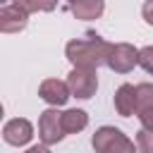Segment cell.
<instances>
[{
	"label": "cell",
	"instance_id": "6da1fadb",
	"mask_svg": "<svg viewBox=\"0 0 153 153\" xmlns=\"http://www.w3.org/2000/svg\"><path fill=\"white\" fill-rule=\"evenodd\" d=\"M112 53V45L98 36L91 38H76L67 43V60L74 65V69H88L96 72L100 65H108Z\"/></svg>",
	"mask_w": 153,
	"mask_h": 153
},
{
	"label": "cell",
	"instance_id": "7a4b0ae2",
	"mask_svg": "<svg viewBox=\"0 0 153 153\" xmlns=\"http://www.w3.org/2000/svg\"><path fill=\"white\" fill-rule=\"evenodd\" d=\"M96 153H134V143L115 127H100L93 134Z\"/></svg>",
	"mask_w": 153,
	"mask_h": 153
},
{
	"label": "cell",
	"instance_id": "3957f363",
	"mask_svg": "<svg viewBox=\"0 0 153 153\" xmlns=\"http://www.w3.org/2000/svg\"><path fill=\"white\" fill-rule=\"evenodd\" d=\"M38 136H41L43 146H53V143L62 141V136H65L62 112H57V110H45V112H41V120H38Z\"/></svg>",
	"mask_w": 153,
	"mask_h": 153
},
{
	"label": "cell",
	"instance_id": "277c9868",
	"mask_svg": "<svg viewBox=\"0 0 153 153\" xmlns=\"http://www.w3.org/2000/svg\"><path fill=\"white\" fill-rule=\"evenodd\" d=\"M67 86H69V93L76 96V98H91L98 88V79H96V72H88V69H72L69 76H67Z\"/></svg>",
	"mask_w": 153,
	"mask_h": 153
},
{
	"label": "cell",
	"instance_id": "5b68a950",
	"mask_svg": "<svg viewBox=\"0 0 153 153\" xmlns=\"http://www.w3.org/2000/svg\"><path fill=\"white\" fill-rule=\"evenodd\" d=\"M134 65H139V50L129 43H117L112 45V53H110V60H108V67L112 72H129Z\"/></svg>",
	"mask_w": 153,
	"mask_h": 153
},
{
	"label": "cell",
	"instance_id": "8992f818",
	"mask_svg": "<svg viewBox=\"0 0 153 153\" xmlns=\"http://www.w3.org/2000/svg\"><path fill=\"white\" fill-rule=\"evenodd\" d=\"M31 136H33V127H31L29 120L17 117V120H10V122L2 127V139H5L10 146H24V143L31 141Z\"/></svg>",
	"mask_w": 153,
	"mask_h": 153
},
{
	"label": "cell",
	"instance_id": "52a82bcc",
	"mask_svg": "<svg viewBox=\"0 0 153 153\" xmlns=\"http://www.w3.org/2000/svg\"><path fill=\"white\" fill-rule=\"evenodd\" d=\"M26 19H29V12L22 10L17 2L5 5V7L0 10V31H2V33L22 31V29L26 26Z\"/></svg>",
	"mask_w": 153,
	"mask_h": 153
},
{
	"label": "cell",
	"instance_id": "ba28073f",
	"mask_svg": "<svg viewBox=\"0 0 153 153\" xmlns=\"http://www.w3.org/2000/svg\"><path fill=\"white\" fill-rule=\"evenodd\" d=\"M41 98L50 105H65L67 98H69V86L65 81H57V79H45L38 88Z\"/></svg>",
	"mask_w": 153,
	"mask_h": 153
},
{
	"label": "cell",
	"instance_id": "9c48e42d",
	"mask_svg": "<svg viewBox=\"0 0 153 153\" xmlns=\"http://www.w3.org/2000/svg\"><path fill=\"white\" fill-rule=\"evenodd\" d=\"M115 110L122 117H129L136 110V86L131 84H122L115 93Z\"/></svg>",
	"mask_w": 153,
	"mask_h": 153
},
{
	"label": "cell",
	"instance_id": "30bf717a",
	"mask_svg": "<svg viewBox=\"0 0 153 153\" xmlns=\"http://www.w3.org/2000/svg\"><path fill=\"white\" fill-rule=\"evenodd\" d=\"M69 10L74 12L76 19H96V17L103 14L105 5H103L100 0H79V2L69 5Z\"/></svg>",
	"mask_w": 153,
	"mask_h": 153
},
{
	"label": "cell",
	"instance_id": "8fae6325",
	"mask_svg": "<svg viewBox=\"0 0 153 153\" xmlns=\"http://www.w3.org/2000/svg\"><path fill=\"white\" fill-rule=\"evenodd\" d=\"M86 124H88V115H86L84 110H67V112H62L65 134H76V131H81Z\"/></svg>",
	"mask_w": 153,
	"mask_h": 153
},
{
	"label": "cell",
	"instance_id": "7c38bea8",
	"mask_svg": "<svg viewBox=\"0 0 153 153\" xmlns=\"http://www.w3.org/2000/svg\"><path fill=\"white\" fill-rule=\"evenodd\" d=\"M153 110V84H139L136 86V112Z\"/></svg>",
	"mask_w": 153,
	"mask_h": 153
},
{
	"label": "cell",
	"instance_id": "4fadbf2b",
	"mask_svg": "<svg viewBox=\"0 0 153 153\" xmlns=\"http://www.w3.org/2000/svg\"><path fill=\"white\" fill-rule=\"evenodd\" d=\"M136 146H139L141 153H153V131L141 129V131L136 134Z\"/></svg>",
	"mask_w": 153,
	"mask_h": 153
},
{
	"label": "cell",
	"instance_id": "5bb4252c",
	"mask_svg": "<svg viewBox=\"0 0 153 153\" xmlns=\"http://www.w3.org/2000/svg\"><path fill=\"white\" fill-rule=\"evenodd\" d=\"M139 65L143 67V72L153 74V45H146L139 50Z\"/></svg>",
	"mask_w": 153,
	"mask_h": 153
},
{
	"label": "cell",
	"instance_id": "9a60e30c",
	"mask_svg": "<svg viewBox=\"0 0 153 153\" xmlns=\"http://www.w3.org/2000/svg\"><path fill=\"white\" fill-rule=\"evenodd\" d=\"M17 5H19L22 10H26V12H38V10L48 12V10H53V5H41V2H24V0H17Z\"/></svg>",
	"mask_w": 153,
	"mask_h": 153
},
{
	"label": "cell",
	"instance_id": "2e32d148",
	"mask_svg": "<svg viewBox=\"0 0 153 153\" xmlns=\"http://www.w3.org/2000/svg\"><path fill=\"white\" fill-rule=\"evenodd\" d=\"M141 12H143V19H146V22L153 26V0L143 2V10H141Z\"/></svg>",
	"mask_w": 153,
	"mask_h": 153
},
{
	"label": "cell",
	"instance_id": "e0dca14e",
	"mask_svg": "<svg viewBox=\"0 0 153 153\" xmlns=\"http://www.w3.org/2000/svg\"><path fill=\"white\" fill-rule=\"evenodd\" d=\"M26 153H50V151H48V146H31Z\"/></svg>",
	"mask_w": 153,
	"mask_h": 153
}]
</instances>
